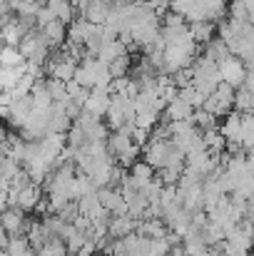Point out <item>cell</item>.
<instances>
[{
    "label": "cell",
    "mask_w": 254,
    "mask_h": 256,
    "mask_svg": "<svg viewBox=\"0 0 254 256\" xmlns=\"http://www.w3.org/2000/svg\"><path fill=\"white\" fill-rule=\"evenodd\" d=\"M234 94H237V87L222 82V85L204 100V110L212 112V114H217V117H227V114L234 110Z\"/></svg>",
    "instance_id": "1"
},
{
    "label": "cell",
    "mask_w": 254,
    "mask_h": 256,
    "mask_svg": "<svg viewBox=\"0 0 254 256\" xmlns=\"http://www.w3.org/2000/svg\"><path fill=\"white\" fill-rule=\"evenodd\" d=\"M174 144L172 140H162V137H152L145 147H142V160L150 162L155 170H162L169 162V154H172Z\"/></svg>",
    "instance_id": "2"
},
{
    "label": "cell",
    "mask_w": 254,
    "mask_h": 256,
    "mask_svg": "<svg viewBox=\"0 0 254 256\" xmlns=\"http://www.w3.org/2000/svg\"><path fill=\"white\" fill-rule=\"evenodd\" d=\"M247 62L242 60V58H237V55H229V58H224L222 62H219V72H222V82H227V85L232 87H239L244 85V78H247Z\"/></svg>",
    "instance_id": "3"
},
{
    "label": "cell",
    "mask_w": 254,
    "mask_h": 256,
    "mask_svg": "<svg viewBox=\"0 0 254 256\" xmlns=\"http://www.w3.org/2000/svg\"><path fill=\"white\" fill-rule=\"evenodd\" d=\"M33 110H35V104H33V97L28 94V97L13 100V104H10V107H3L0 112H3V117H5L13 127L23 130V124L28 122V117L33 114Z\"/></svg>",
    "instance_id": "4"
},
{
    "label": "cell",
    "mask_w": 254,
    "mask_h": 256,
    "mask_svg": "<svg viewBox=\"0 0 254 256\" xmlns=\"http://www.w3.org/2000/svg\"><path fill=\"white\" fill-rule=\"evenodd\" d=\"M97 30H100V25L90 22L85 15H80V18H75V20L68 25V42L75 45V48H85V42H87Z\"/></svg>",
    "instance_id": "5"
},
{
    "label": "cell",
    "mask_w": 254,
    "mask_h": 256,
    "mask_svg": "<svg viewBox=\"0 0 254 256\" xmlns=\"http://www.w3.org/2000/svg\"><path fill=\"white\" fill-rule=\"evenodd\" d=\"M97 196H100V204L105 209H110L115 216L117 214H130L127 199H125V194H122L120 186H100L97 189Z\"/></svg>",
    "instance_id": "6"
},
{
    "label": "cell",
    "mask_w": 254,
    "mask_h": 256,
    "mask_svg": "<svg viewBox=\"0 0 254 256\" xmlns=\"http://www.w3.org/2000/svg\"><path fill=\"white\" fill-rule=\"evenodd\" d=\"M112 104V90H102V87H95L90 90V97L85 100L83 112L87 114H95V117H105L107 110Z\"/></svg>",
    "instance_id": "7"
},
{
    "label": "cell",
    "mask_w": 254,
    "mask_h": 256,
    "mask_svg": "<svg viewBox=\"0 0 254 256\" xmlns=\"http://www.w3.org/2000/svg\"><path fill=\"white\" fill-rule=\"evenodd\" d=\"M0 224H3V232L8 234H25L28 229V219H25V209L20 206H5L3 209V216H0Z\"/></svg>",
    "instance_id": "8"
},
{
    "label": "cell",
    "mask_w": 254,
    "mask_h": 256,
    "mask_svg": "<svg viewBox=\"0 0 254 256\" xmlns=\"http://www.w3.org/2000/svg\"><path fill=\"white\" fill-rule=\"evenodd\" d=\"M219 130H222V134L229 140V144H237V147L244 150V124H242V114H239L237 110L224 117V122H222Z\"/></svg>",
    "instance_id": "9"
},
{
    "label": "cell",
    "mask_w": 254,
    "mask_h": 256,
    "mask_svg": "<svg viewBox=\"0 0 254 256\" xmlns=\"http://www.w3.org/2000/svg\"><path fill=\"white\" fill-rule=\"evenodd\" d=\"M40 186H43V184L30 182V184H25L23 189H18V206L25 209V212H35L38 204L43 202V189H40Z\"/></svg>",
    "instance_id": "10"
},
{
    "label": "cell",
    "mask_w": 254,
    "mask_h": 256,
    "mask_svg": "<svg viewBox=\"0 0 254 256\" xmlns=\"http://www.w3.org/2000/svg\"><path fill=\"white\" fill-rule=\"evenodd\" d=\"M137 219L132 216V214H112V222H110V236L112 239H125V236H130V234H135L137 232Z\"/></svg>",
    "instance_id": "11"
},
{
    "label": "cell",
    "mask_w": 254,
    "mask_h": 256,
    "mask_svg": "<svg viewBox=\"0 0 254 256\" xmlns=\"http://www.w3.org/2000/svg\"><path fill=\"white\" fill-rule=\"evenodd\" d=\"M112 5H115L112 0H90V5H87V10L83 15L95 25H105L110 12H112Z\"/></svg>",
    "instance_id": "12"
},
{
    "label": "cell",
    "mask_w": 254,
    "mask_h": 256,
    "mask_svg": "<svg viewBox=\"0 0 254 256\" xmlns=\"http://www.w3.org/2000/svg\"><path fill=\"white\" fill-rule=\"evenodd\" d=\"M25 236H28V242H30V246H33L35 252L53 239V234H50V229L45 226V222H28Z\"/></svg>",
    "instance_id": "13"
},
{
    "label": "cell",
    "mask_w": 254,
    "mask_h": 256,
    "mask_svg": "<svg viewBox=\"0 0 254 256\" xmlns=\"http://www.w3.org/2000/svg\"><path fill=\"white\" fill-rule=\"evenodd\" d=\"M165 120H169V122H177V120H189L192 114H194V107L187 102V100H182L179 94L172 100V102H167V107H165Z\"/></svg>",
    "instance_id": "14"
},
{
    "label": "cell",
    "mask_w": 254,
    "mask_h": 256,
    "mask_svg": "<svg viewBox=\"0 0 254 256\" xmlns=\"http://www.w3.org/2000/svg\"><path fill=\"white\" fill-rule=\"evenodd\" d=\"M137 234L147 236V239H160V236H167L169 226L165 224L162 216H152V219H142L137 224Z\"/></svg>",
    "instance_id": "15"
},
{
    "label": "cell",
    "mask_w": 254,
    "mask_h": 256,
    "mask_svg": "<svg viewBox=\"0 0 254 256\" xmlns=\"http://www.w3.org/2000/svg\"><path fill=\"white\" fill-rule=\"evenodd\" d=\"M43 35H45V40H48L50 48H60L63 42H68V22L53 20L50 25L43 28Z\"/></svg>",
    "instance_id": "16"
},
{
    "label": "cell",
    "mask_w": 254,
    "mask_h": 256,
    "mask_svg": "<svg viewBox=\"0 0 254 256\" xmlns=\"http://www.w3.org/2000/svg\"><path fill=\"white\" fill-rule=\"evenodd\" d=\"M30 97H33V104H35L38 110H53V107H55V100H53V94H50V90H48V80H43V78H38V82L33 87Z\"/></svg>",
    "instance_id": "17"
},
{
    "label": "cell",
    "mask_w": 254,
    "mask_h": 256,
    "mask_svg": "<svg viewBox=\"0 0 254 256\" xmlns=\"http://www.w3.org/2000/svg\"><path fill=\"white\" fill-rule=\"evenodd\" d=\"M45 5L58 15V20H63V22H68V25L75 20L78 8H75V2H73V0H45Z\"/></svg>",
    "instance_id": "18"
},
{
    "label": "cell",
    "mask_w": 254,
    "mask_h": 256,
    "mask_svg": "<svg viewBox=\"0 0 254 256\" xmlns=\"http://www.w3.org/2000/svg\"><path fill=\"white\" fill-rule=\"evenodd\" d=\"M130 174H132V179H135V184H137V189H142V186H147L155 176H157V170L150 164V162H137V164H132L130 167Z\"/></svg>",
    "instance_id": "19"
},
{
    "label": "cell",
    "mask_w": 254,
    "mask_h": 256,
    "mask_svg": "<svg viewBox=\"0 0 254 256\" xmlns=\"http://www.w3.org/2000/svg\"><path fill=\"white\" fill-rule=\"evenodd\" d=\"M189 30H192V38H194L199 45H207L209 40H214V32H217L219 28H217V22L204 20V22H192Z\"/></svg>",
    "instance_id": "20"
},
{
    "label": "cell",
    "mask_w": 254,
    "mask_h": 256,
    "mask_svg": "<svg viewBox=\"0 0 254 256\" xmlns=\"http://www.w3.org/2000/svg\"><path fill=\"white\" fill-rule=\"evenodd\" d=\"M202 55H207V58L214 60V62H222L224 58L232 55V50H229V45H227L222 38H214V40H209V42L204 45V52H202Z\"/></svg>",
    "instance_id": "21"
},
{
    "label": "cell",
    "mask_w": 254,
    "mask_h": 256,
    "mask_svg": "<svg viewBox=\"0 0 254 256\" xmlns=\"http://www.w3.org/2000/svg\"><path fill=\"white\" fill-rule=\"evenodd\" d=\"M0 65L3 68H25L28 65V58L20 52V48L5 45V50L0 52Z\"/></svg>",
    "instance_id": "22"
},
{
    "label": "cell",
    "mask_w": 254,
    "mask_h": 256,
    "mask_svg": "<svg viewBox=\"0 0 254 256\" xmlns=\"http://www.w3.org/2000/svg\"><path fill=\"white\" fill-rule=\"evenodd\" d=\"M192 122H194V127H197L199 132H209V130H217L219 117H217V114H212V112H207L204 107H199V110H194Z\"/></svg>",
    "instance_id": "23"
},
{
    "label": "cell",
    "mask_w": 254,
    "mask_h": 256,
    "mask_svg": "<svg viewBox=\"0 0 254 256\" xmlns=\"http://www.w3.org/2000/svg\"><path fill=\"white\" fill-rule=\"evenodd\" d=\"M234 110L239 114L254 112V90H249V87H239L237 90V94H234Z\"/></svg>",
    "instance_id": "24"
},
{
    "label": "cell",
    "mask_w": 254,
    "mask_h": 256,
    "mask_svg": "<svg viewBox=\"0 0 254 256\" xmlns=\"http://www.w3.org/2000/svg\"><path fill=\"white\" fill-rule=\"evenodd\" d=\"M199 2L207 8L209 20H212V22H217V25L229 15V5H227V0H199Z\"/></svg>",
    "instance_id": "25"
},
{
    "label": "cell",
    "mask_w": 254,
    "mask_h": 256,
    "mask_svg": "<svg viewBox=\"0 0 254 256\" xmlns=\"http://www.w3.org/2000/svg\"><path fill=\"white\" fill-rule=\"evenodd\" d=\"M0 172H3V189H8V186L13 184V179L23 172V167H20V162H18V160H13V157H5V154H3V167H0Z\"/></svg>",
    "instance_id": "26"
},
{
    "label": "cell",
    "mask_w": 254,
    "mask_h": 256,
    "mask_svg": "<svg viewBox=\"0 0 254 256\" xmlns=\"http://www.w3.org/2000/svg\"><path fill=\"white\" fill-rule=\"evenodd\" d=\"M204 134V144H207V150H212V152H224L227 150V144H229V140L222 134V130H209V132H202Z\"/></svg>",
    "instance_id": "27"
},
{
    "label": "cell",
    "mask_w": 254,
    "mask_h": 256,
    "mask_svg": "<svg viewBox=\"0 0 254 256\" xmlns=\"http://www.w3.org/2000/svg\"><path fill=\"white\" fill-rule=\"evenodd\" d=\"M25 72H28V65L25 68H3L0 70V85H3V90H13L20 82V78Z\"/></svg>",
    "instance_id": "28"
},
{
    "label": "cell",
    "mask_w": 254,
    "mask_h": 256,
    "mask_svg": "<svg viewBox=\"0 0 254 256\" xmlns=\"http://www.w3.org/2000/svg\"><path fill=\"white\" fill-rule=\"evenodd\" d=\"M140 154H142V147L132 142V144H130V147L125 150V152H120V154H115V160H117V164H120V167H125V170H130L132 164H137V162H140Z\"/></svg>",
    "instance_id": "29"
},
{
    "label": "cell",
    "mask_w": 254,
    "mask_h": 256,
    "mask_svg": "<svg viewBox=\"0 0 254 256\" xmlns=\"http://www.w3.org/2000/svg\"><path fill=\"white\" fill-rule=\"evenodd\" d=\"M38 254H40V256H68V254H70V249H68L65 239L53 236V239H50L45 246H40V249H38Z\"/></svg>",
    "instance_id": "30"
},
{
    "label": "cell",
    "mask_w": 254,
    "mask_h": 256,
    "mask_svg": "<svg viewBox=\"0 0 254 256\" xmlns=\"http://www.w3.org/2000/svg\"><path fill=\"white\" fill-rule=\"evenodd\" d=\"M160 114H162V112H157V110H140L135 124L142 127V130H155V127L160 124Z\"/></svg>",
    "instance_id": "31"
},
{
    "label": "cell",
    "mask_w": 254,
    "mask_h": 256,
    "mask_svg": "<svg viewBox=\"0 0 254 256\" xmlns=\"http://www.w3.org/2000/svg\"><path fill=\"white\" fill-rule=\"evenodd\" d=\"M130 70H132L130 52H127V55H120V58H115V60L110 62V72H112V78H127Z\"/></svg>",
    "instance_id": "32"
},
{
    "label": "cell",
    "mask_w": 254,
    "mask_h": 256,
    "mask_svg": "<svg viewBox=\"0 0 254 256\" xmlns=\"http://www.w3.org/2000/svg\"><path fill=\"white\" fill-rule=\"evenodd\" d=\"M179 97H182V100H187L194 110L204 107V100H207V97H204V94H202V92L194 87V82H192V85H187V87H182V90H179Z\"/></svg>",
    "instance_id": "33"
},
{
    "label": "cell",
    "mask_w": 254,
    "mask_h": 256,
    "mask_svg": "<svg viewBox=\"0 0 254 256\" xmlns=\"http://www.w3.org/2000/svg\"><path fill=\"white\" fill-rule=\"evenodd\" d=\"M229 18L239 22H249V8L244 0H232L229 2Z\"/></svg>",
    "instance_id": "34"
},
{
    "label": "cell",
    "mask_w": 254,
    "mask_h": 256,
    "mask_svg": "<svg viewBox=\"0 0 254 256\" xmlns=\"http://www.w3.org/2000/svg\"><path fill=\"white\" fill-rule=\"evenodd\" d=\"M184 18H187V22L192 25V22H204V20H209V12H207V8H204V5L197 0V2H194V5H192V8L184 12Z\"/></svg>",
    "instance_id": "35"
},
{
    "label": "cell",
    "mask_w": 254,
    "mask_h": 256,
    "mask_svg": "<svg viewBox=\"0 0 254 256\" xmlns=\"http://www.w3.org/2000/svg\"><path fill=\"white\" fill-rule=\"evenodd\" d=\"M182 172L184 170H177V167H162V170H157V179L162 184H179Z\"/></svg>",
    "instance_id": "36"
},
{
    "label": "cell",
    "mask_w": 254,
    "mask_h": 256,
    "mask_svg": "<svg viewBox=\"0 0 254 256\" xmlns=\"http://www.w3.org/2000/svg\"><path fill=\"white\" fill-rule=\"evenodd\" d=\"M169 252H172V242L167 236H160V239L150 242V256H167Z\"/></svg>",
    "instance_id": "37"
},
{
    "label": "cell",
    "mask_w": 254,
    "mask_h": 256,
    "mask_svg": "<svg viewBox=\"0 0 254 256\" xmlns=\"http://www.w3.org/2000/svg\"><path fill=\"white\" fill-rule=\"evenodd\" d=\"M172 82L179 87H187L192 85V68H187V70H177V72H172Z\"/></svg>",
    "instance_id": "38"
},
{
    "label": "cell",
    "mask_w": 254,
    "mask_h": 256,
    "mask_svg": "<svg viewBox=\"0 0 254 256\" xmlns=\"http://www.w3.org/2000/svg\"><path fill=\"white\" fill-rule=\"evenodd\" d=\"M53 20H58V15H55V12L43 2V8H40V12H38V28L43 30V28H45V25H50Z\"/></svg>",
    "instance_id": "39"
},
{
    "label": "cell",
    "mask_w": 254,
    "mask_h": 256,
    "mask_svg": "<svg viewBox=\"0 0 254 256\" xmlns=\"http://www.w3.org/2000/svg\"><path fill=\"white\" fill-rule=\"evenodd\" d=\"M132 140H135V144L145 147V144L150 142V130H142V127L135 124V130H132Z\"/></svg>",
    "instance_id": "40"
},
{
    "label": "cell",
    "mask_w": 254,
    "mask_h": 256,
    "mask_svg": "<svg viewBox=\"0 0 254 256\" xmlns=\"http://www.w3.org/2000/svg\"><path fill=\"white\" fill-rule=\"evenodd\" d=\"M194 2H197V0H169V8H172L174 12H182V15H184Z\"/></svg>",
    "instance_id": "41"
},
{
    "label": "cell",
    "mask_w": 254,
    "mask_h": 256,
    "mask_svg": "<svg viewBox=\"0 0 254 256\" xmlns=\"http://www.w3.org/2000/svg\"><path fill=\"white\" fill-rule=\"evenodd\" d=\"M242 87H249V90H254V68H249L247 70V78H244V85Z\"/></svg>",
    "instance_id": "42"
},
{
    "label": "cell",
    "mask_w": 254,
    "mask_h": 256,
    "mask_svg": "<svg viewBox=\"0 0 254 256\" xmlns=\"http://www.w3.org/2000/svg\"><path fill=\"white\" fill-rule=\"evenodd\" d=\"M167 256H189V254H187L184 244H179V246H172V252H169Z\"/></svg>",
    "instance_id": "43"
},
{
    "label": "cell",
    "mask_w": 254,
    "mask_h": 256,
    "mask_svg": "<svg viewBox=\"0 0 254 256\" xmlns=\"http://www.w3.org/2000/svg\"><path fill=\"white\" fill-rule=\"evenodd\" d=\"M247 216H249V219H254V194L247 199Z\"/></svg>",
    "instance_id": "44"
},
{
    "label": "cell",
    "mask_w": 254,
    "mask_h": 256,
    "mask_svg": "<svg viewBox=\"0 0 254 256\" xmlns=\"http://www.w3.org/2000/svg\"><path fill=\"white\" fill-rule=\"evenodd\" d=\"M247 157H249V162H252V167H254V147L252 150H247Z\"/></svg>",
    "instance_id": "45"
},
{
    "label": "cell",
    "mask_w": 254,
    "mask_h": 256,
    "mask_svg": "<svg viewBox=\"0 0 254 256\" xmlns=\"http://www.w3.org/2000/svg\"><path fill=\"white\" fill-rule=\"evenodd\" d=\"M249 22H252V25H254V8H252V10H249Z\"/></svg>",
    "instance_id": "46"
}]
</instances>
